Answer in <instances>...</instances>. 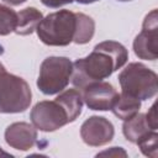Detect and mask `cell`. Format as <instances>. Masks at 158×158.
Instances as JSON below:
<instances>
[{"label":"cell","instance_id":"3957f363","mask_svg":"<svg viewBox=\"0 0 158 158\" xmlns=\"http://www.w3.org/2000/svg\"><path fill=\"white\" fill-rule=\"evenodd\" d=\"M32 93L20 77L6 72L0 63V114L23 112L31 104Z\"/></svg>","mask_w":158,"mask_h":158},{"label":"cell","instance_id":"ba28073f","mask_svg":"<svg viewBox=\"0 0 158 158\" xmlns=\"http://www.w3.org/2000/svg\"><path fill=\"white\" fill-rule=\"evenodd\" d=\"M80 93L86 106L91 110L98 111L111 110L118 98V93L116 91V89L110 83L102 80L88 84L80 90Z\"/></svg>","mask_w":158,"mask_h":158},{"label":"cell","instance_id":"8992f818","mask_svg":"<svg viewBox=\"0 0 158 158\" xmlns=\"http://www.w3.org/2000/svg\"><path fill=\"white\" fill-rule=\"evenodd\" d=\"M30 117L32 125L43 132L56 131L70 122L65 107L57 99L37 102L31 110Z\"/></svg>","mask_w":158,"mask_h":158},{"label":"cell","instance_id":"4fadbf2b","mask_svg":"<svg viewBox=\"0 0 158 158\" xmlns=\"http://www.w3.org/2000/svg\"><path fill=\"white\" fill-rule=\"evenodd\" d=\"M139 107H141V100L121 93V94H118V98H117L115 105L112 106L111 111L118 118L125 121V120H128L130 117H132L133 115H136L139 111Z\"/></svg>","mask_w":158,"mask_h":158},{"label":"cell","instance_id":"7c38bea8","mask_svg":"<svg viewBox=\"0 0 158 158\" xmlns=\"http://www.w3.org/2000/svg\"><path fill=\"white\" fill-rule=\"evenodd\" d=\"M43 19L42 12L35 7H26L17 12V25L15 32L21 36L31 35Z\"/></svg>","mask_w":158,"mask_h":158},{"label":"cell","instance_id":"e0dca14e","mask_svg":"<svg viewBox=\"0 0 158 158\" xmlns=\"http://www.w3.org/2000/svg\"><path fill=\"white\" fill-rule=\"evenodd\" d=\"M157 139H158V135H157L156 130H151L136 144H138L141 152L144 156L151 157V158H157V156H158Z\"/></svg>","mask_w":158,"mask_h":158},{"label":"cell","instance_id":"30bf717a","mask_svg":"<svg viewBox=\"0 0 158 158\" xmlns=\"http://www.w3.org/2000/svg\"><path fill=\"white\" fill-rule=\"evenodd\" d=\"M6 143L19 151L31 149L37 141V131L33 125L27 122L11 123L5 131Z\"/></svg>","mask_w":158,"mask_h":158},{"label":"cell","instance_id":"5bb4252c","mask_svg":"<svg viewBox=\"0 0 158 158\" xmlns=\"http://www.w3.org/2000/svg\"><path fill=\"white\" fill-rule=\"evenodd\" d=\"M56 99L59 100L63 104V106L65 107V110L69 115L70 122L75 121V118L80 115L81 109H83V96H81L80 90L68 89V90L63 91L62 94H59Z\"/></svg>","mask_w":158,"mask_h":158},{"label":"cell","instance_id":"44dd1931","mask_svg":"<svg viewBox=\"0 0 158 158\" xmlns=\"http://www.w3.org/2000/svg\"><path fill=\"white\" fill-rule=\"evenodd\" d=\"M4 1L7 2V4H10V5H20V4L25 2L26 0H4Z\"/></svg>","mask_w":158,"mask_h":158},{"label":"cell","instance_id":"7a4b0ae2","mask_svg":"<svg viewBox=\"0 0 158 158\" xmlns=\"http://www.w3.org/2000/svg\"><path fill=\"white\" fill-rule=\"evenodd\" d=\"M75 28V14L69 10H59L42 19L36 31L40 40L47 46H68L74 40Z\"/></svg>","mask_w":158,"mask_h":158},{"label":"cell","instance_id":"9a60e30c","mask_svg":"<svg viewBox=\"0 0 158 158\" xmlns=\"http://www.w3.org/2000/svg\"><path fill=\"white\" fill-rule=\"evenodd\" d=\"M75 17H77V28H75V35H74L73 42H75L78 44L88 43L94 36L95 22L91 17H89L81 12H77Z\"/></svg>","mask_w":158,"mask_h":158},{"label":"cell","instance_id":"5b68a950","mask_svg":"<svg viewBox=\"0 0 158 158\" xmlns=\"http://www.w3.org/2000/svg\"><path fill=\"white\" fill-rule=\"evenodd\" d=\"M73 73V63L67 57H48L40 68L38 89L46 95H54L65 89Z\"/></svg>","mask_w":158,"mask_h":158},{"label":"cell","instance_id":"9c48e42d","mask_svg":"<svg viewBox=\"0 0 158 158\" xmlns=\"http://www.w3.org/2000/svg\"><path fill=\"white\" fill-rule=\"evenodd\" d=\"M114 133V125L101 116L89 117L80 127V136L83 141L91 147H99L109 143L112 139Z\"/></svg>","mask_w":158,"mask_h":158},{"label":"cell","instance_id":"277c9868","mask_svg":"<svg viewBox=\"0 0 158 158\" xmlns=\"http://www.w3.org/2000/svg\"><path fill=\"white\" fill-rule=\"evenodd\" d=\"M123 94L147 100L153 98L158 90L157 74L142 63H130L118 75Z\"/></svg>","mask_w":158,"mask_h":158},{"label":"cell","instance_id":"6da1fadb","mask_svg":"<svg viewBox=\"0 0 158 158\" xmlns=\"http://www.w3.org/2000/svg\"><path fill=\"white\" fill-rule=\"evenodd\" d=\"M128 59L127 49L118 42L104 41L96 44L93 52L73 63L72 83L81 90L90 83L101 81L120 69Z\"/></svg>","mask_w":158,"mask_h":158},{"label":"cell","instance_id":"7402d4cb","mask_svg":"<svg viewBox=\"0 0 158 158\" xmlns=\"http://www.w3.org/2000/svg\"><path fill=\"white\" fill-rule=\"evenodd\" d=\"M75 1H78L79 4H91V2H95L98 0H75Z\"/></svg>","mask_w":158,"mask_h":158},{"label":"cell","instance_id":"603a6c76","mask_svg":"<svg viewBox=\"0 0 158 158\" xmlns=\"http://www.w3.org/2000/svg\"><path fill=\"white\" fill-rule=\"evenodd\" d=\"M118 1H131V0H118Z\"/></svg>","mask_w":158,"mask_h":158},{"label":"cell","instance_id":"52a82bcc","mask_svg":"<svg viewBox=\"0 0 158 158\" xmlns=\"http://www.w3.org/2000/svg\"><path fill=\"white\" fill-rule=\"evenodd\" d=\"M135 54L141 59L154 60L158 57V17L157 10H152L144 19L142 31L133 41Z\"/></svg>","mask_w":158,"mask_h":158},{"label":"cell","instance_id":"d6986e66","mask_svg":"<svg viewBox=\"0 0 158 158\" xmlns=\"http://www.w3.org/2000/svg\"><path fill=\"white\" fill-rule=\"evenodd\" d=\"M41 1H42L43 5H46V6H48V7L56 9V7L63 6V5H65V4H70V2H73L74 0H41Z\"/></svg>","mask_w":158,"mask_h":158},{"label":"cell","instance_id":"8fae6325","mask_svg":"<svg viewBox=\"0 0 158 158\" xmlns=\"http://www.w3.org/2000/svg\"><path fill=\"white\" fill-rule=\"evenodd\" d=\"M152 128L148 126V122L146 120V116L143 114H136L128 120H125L122 126V132L127 141L132 143H137L147 132H149Z\"/></svg>","mask_w":158,"mask_h":158},{"label":"cell","instance_id":"ffe728a7","mask_svg":"<svg viewBox=\"0 0 158 158\" xmlns=\"http://www.w3.org/2000/svg\"><path fill=\"white\" fill-rule=\"evenodd\" d=\"M98 156H122V157H126V152L121 148H117V147H114L111 151H105Z\"/></svg>","mask_w":158,"mask_h":158},{"label":"cell","instance_id":"ac0fdd59","mask_svg":"<svg viewBox=\"0 0 158 158\" xmlns=\"http://www.w3.org/2000/svg\"><path fill=\"white\" fill-rule=\"evenodd\" d=\"M146 116V120L148 122V126L152 128V130H156L158 128V118H157V110H156V104H153L149 109V111L144 115Z\"/></svg>","mask_w":158,"mask_h":158},{"label":"cell","instance_id":"2e32d148","mask_svg":"<svg viewBox=\"0 0 158 158\" xmlns=\"http://www.w3.org/2000/svg\"><path fill=\"white\" fill-rule=\"evenodd\" d=\"M16 25L17 12L5 5H0V36H6L15 32Z\"/></svg>","mask_w":158,"mask_h":158}]
</instances>
